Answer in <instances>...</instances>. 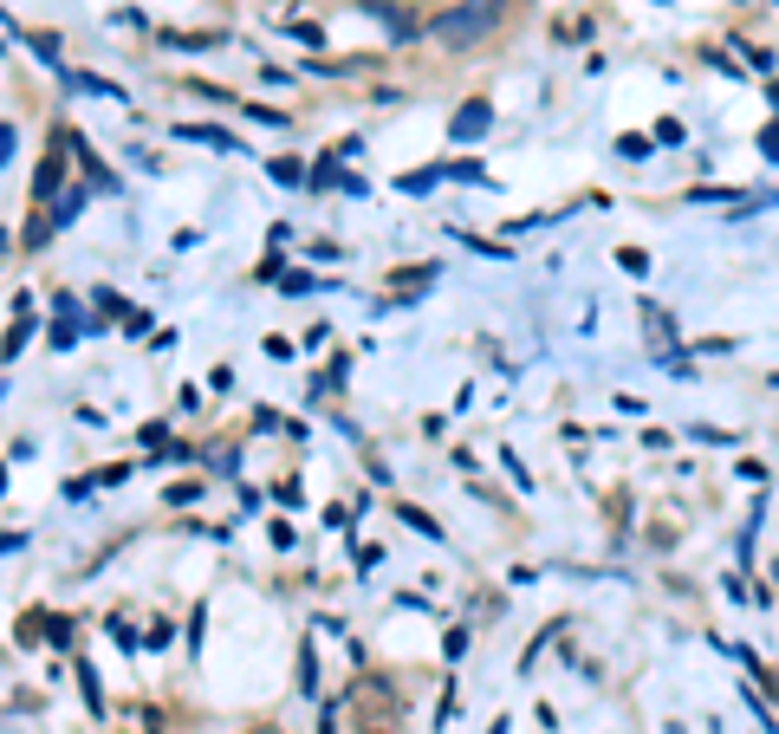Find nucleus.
Listing matches in <instances>:
<instances>
[{"label":"nucleus","instance_id":"nucleus-1","mask_svg":"<svg viewBox=\"0 0 779 734\" xmlns=\"http://www.w3.org/2000/svg\"><path fill=\"white\" fill-rule=\"evenodd\" d=\"M500 13H507V0H461V7L442 13L429 33H435L442 46H475V39H487L494 26H500Z\"/></svg>","mask_w":779,"mask_h":734},{"label":"nucleus","instance_id":"nucleus-2","mask_svg":"<svg viewBox=\"0 0 779 734\" xmlns=\"http://www.w3.org/2000/svg\"><path fill=\"white\" fill-rule=\"evenodd\" d=\"M487 118H494L487 104H468V111L455 118V137H481V130H487Z\"/></svg>","mask_w":779,"mask_h":734},{"label":"nucleus","instance_id":"nucleus-3","mask_svg":"<svg viewBox=\"0 0 779 734\" xmlns=\"http://www.w3.org/2000/svg\"><path fill=\"white\" fill-rule=\"evenodd\" d=\"M617 156H624V162H643V156H650V137H636V130H630V137H617Z\"/></svg>","mask_w":779,"mask_h":734},{"label":"nucleus","instance_id":"nucleus-4","mask_svg":"<svg viewBox=\"0 0 779 734\" xmlns=\"http://www.w3.org/2000/svg\"><path fill=\"white\" fill-rule=\"evenodd\" d=\"M617 267H624V274H650V254H643V248H624Z\"/></svg>","mask_w":779,"mask_h":734},{"label":"nucleus","instance_id":"nucleus-5","mask_svg":"<svg viewBox=\"0 0 779 734\" xmlns=\"http://www.w3.org/2000/svg\"><path fill=\"white\" fill-rule=\"evenodd\" d=\"M78 208H85V188H72V196L59 202V214H52V222H59V228H66V222H72V214H78Z\"/></svg>","mask_w":779,"mask_h":734},{"label":"nucleus","instance_id":"nucleus-6","mask_svg":"<svg viewBox=\"0 0 779 734\" xmlns=\"http://www.w3.org/2000/svg\"><path fill=\"white\" fill-rule=\"evenodd\" d=\"M299 176H305V170H299L293 156H280V162H273V182H299Z\"/></svg>","mask_w":779,"mask_h":734},{"label":"nucleus","instance_id":"nucleus-7","mask_svg":"<svg viewBox=\"0 0 779 734\" xmlns=\"http://www.w3.org/2000/svg\"><path fill=\"white\" fill-rule=\"evenodd\" d=\"M7 150H13V137H7V130H0V162H7Z\"/></svg>","mask_w":779,"mask_h":734},{"label":"nucleus","instance_id":"nucleus-8","mask_svg":"<svg viewBox=\"0 0 779 734\" xmlns=\"http://www.w3.org/2000/svg\"><path fill=\"white\" fill-rule=\"evenodd\" d=\"M662 7H670V0H662Z\"/></svg>","mask_w":779,"mask_h":734}]
</instances>
